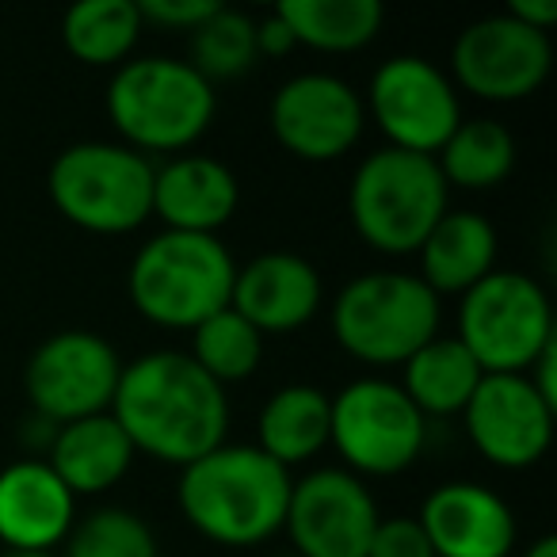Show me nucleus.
Wrapping results in <instances>:
<instances>
[{
    "label": "nucleus",
    "mask_w": 557,
    "mask_h": 557,
    "mask_svg": "<svg viewBox=\"0 0 557 557\" xmlns=\"http://www.w3.org/2000/svg\"><path fill=\"white\" fill-rule=\"evenodd\" d=\"M187 356L202 367L214 382H240L260 367L263 356V333L248 325L233 306L210 313L207 321L191 329V351Z\"/></svg>",
    "instance_id": "obj_28"
},
{
    "label": "nucleus",
    "mask_w": 557,
    "mask_h": 557,
    "mask_svg": "<svg viewBox=\"0 0 557 557\" xmlns=\"http://www.w3.org/2000/svg\"><path fill=\"white\" fill-rule=\"evenodd\" d=\"M0 557H62L58 549H4Z\"/></svg>",
    "instance_id": "obj_35"
},
{
    "label": "nucleus",
    "mask_w": 557,
    "mask_h": 557,
    "mask_svg": "<svg viewBox=\"0 0 557 557\" xmlns=\"http://www.w3.org/2000/svg\"><path fill=\"white\" fill-rule=\"evenodd\" d=\"M363 108L374 115L389 146L435 157L462 123V96L455 81L424 54H394L379 62Z\"/></svg>",
    "instance_id": "obj_11"
},
{
    "label": "nucleus",
    "mask_w": 557,
    "mask_h": 557,
    "mask_svg": "<svg viewBox=\"0 0 557 557\" xmlns=\"http://www.w3.org/2000/svg\"><path fill=\"white\" fill-rule=\"evenodd\" d=\"M240 184L225 161L210 153H172L153 169V214L164 230L214 233L237 214Z\"/></svg>",
    "instance_id": "obj_19"
},
{
    "label": "nucleus",
    "mask_w": 557,
    "mask_h": 557,
    "mask_svg": "<svg viewBox=\"0 0 557 557\" xmlns=\"http://www.w3.org/2000/svg\"><path fill=\"white\" fill-rule=\"evenodd\" d=\"M516 20H523L527 27H539V32L549 35V27L557 24V0H511L508 9Z\"/></svg>",
    "instance_id": "obj_33"
},
{
    "label": "nucleus",
    "mask_w": 557,
    "mask_h": 557,
    "mask_svg": "<svg viewBox=\"0 0 557 557\" xmlns=\"http://www.w3.org/2000/svg\"><path fill=\"white\" fill-rule=\"evenodd\" d=\"M187 65H191L199 77L214 81H233L245 77L256 62H260V50H256V20L245 9H230V4H218L199 27H191V42H187Z\"/></svg>",
    "instance_id": "obj_27"
},
{
    "label": "nucleus",
    "mask_w": 557,
    "mask_h": 557,
    "mask_svg": "<svg viewBox=\"0 0 557 557\" xmlns=\"http://www.w3.org/2000/svg\"><path fill=\"white\" fill-rule=\"evenodd\" d=\"M153 169L123 141H73L50 161L47 187L58 214L88 233H131L153 218Z\"/></svg>",
    "instance_id": "obj_7"
},
{
    "label": "nucleus",
    "mask_w": 557,
    "mask_h": 557,
    "mask_svg": "<svg viewBox=\"0 0 557 557\" xmlns=\"http://www.w3.org/2000/svg\"><path fill=\"white\" fill-rule=\"evenodd\" d=\"M111 417L134 450L187 466L225 443L230 397L187 351L157 348L123 363Z\"/></svg>",
    "instance_id": "obj_1"
},
{
    "label": "nucleus",
    "mask_w": 557,
    "mask_h": 557,
    "mask_svg": "<svg viewBox=\"0 0 557 557\" xmlns=\"http://www.w3.org/2000/svg\"><path fill=\"white\" fill-rule=\"evenodd\" d=\"M549 70H554L549 35L527 27L511 12H488L473 20L450 42V73H455L450 81L481 100H527L539 92Z\"/></svg>",
    "instance_id": "obj_12"
},
{
    "label": "nucleus",
    "mask_w": 557,
    "mask_h": 557,
    "mask_svg": "<svg viewBox=\"0 0 557 557\" xmlns=\"http://www.w3.org/2000/svg\"><path fill=\"white\" fill-rule=\"evenodd\" d=\"M290 470L256 443H222L180 466L176 500L199 534L222 546H256L283 531L290 500Z\"/></svg>",
    "instance_id": "obj_2"
},
{
    "label": "nucleus",
    "mask_w": 557,
    "mask_h": 557,
    "mask_svg": "<svg viewBox=\"0 0 557 557\" xmlns=\"http://www.w3.org/2000/svg\"><path fill=\"white\" fill-rule=\"evenodd\" d=\"M554 405L534 389L523 371L481 374L478 389L466 401L470 443L504 470H523L546 455L554 440Z\"/></svg>",
    "instance_id": "obj_15"
},
{
    "label": "nucleus",
    "mask_w": 557,
    "mask_h": 557,
    "mask_svg": "<svg viewBox=\"0 0 557 557\" xmlns=\"http://www.w3.org/2000/svg\"><path fill=\"white\" fill-rule=\"evenodd\" d=\"M62 557H161L157 534L131 508H96L70 527Z\"/></svg>",
    "instance_id": "obj_29"
},
{
    "label": "nucleus",
    "mask_w": 557,
    "mask_h": 557,
    "mask_svg": "<svg viewBox=\"0 0 557 557\" xmlns=\"http://www.w3.org/2000/svg\"><path fill=\"white\" fill-rule=\"evenodd\" d=\"M440 295L412 271H359L329 306L336 344L379 367L405 363L440 333Z\"/></svg>",
    "instance_id": "obj_6"
},
{
    "label": "nucleus",
    "mask_w": 557,
    "mask_h": 557,
    "mask_svg": "<svg viewBox=\"0 0 557 557\" xmlns=\"http://www.w3.org/2000/svg\"><path fill=\"white\" fill-rule=\"evenodd\" d=\"M329 443V394L310 382H290L268 394L256 417V447L278 466H298Z\"/></svg>",
    "instance_id": "obj_22"
},
{
    "label": "nucleus",
    "mask_w": 557,
    "mask_h": 557,
    "mask_svg": "<svg viewBox=\"0 0 557 557\" xmlns=\"http://www.w3.org/2000/svg\"><path fill=\"white\" fill-rule=\"evenodd\" d=\"M141 27L138 0H81L62 16V42L85 65H123Z\"/></svg>",
    "instance_id": "obj_26"
},
{
    "label": "nucleus",
    "mask_w": 557,
    "mask_h": 557,
    "mask_svg": "<svg viewBox=\"0 0 557 557\" xmlns=\"http://www.w3.org/2000/svg\"><path fill=\"white\" fill-rule=\"evenodd\" d=\"M458 341L485 374L527 371L557 341L554 306L539 278L516 268H493L462 295Z\"/></svg>",
    "instance_id": "obj_8"
},
{
    "label": "nucleus",
    "mask_w": 557,
    "mask_h": 557,
    "mask_svg": "<svg viewBox=\"0 0 557 557\" xmlns=\"http://www.w3.org/2000/svg\"><path fill=\"white\" fill-rule=\"evenodd\" d=\"M367 557H435L417 516H386L371 534Z\"/></svg>",
    "instance_id": "obj_30"
},
{
    "label": "nucleus",
    "mask_w": 557,
    "mask_h": 557,
    "mask_svg": "<svg viewBox=\"0 0 557 557\" xmlns=\"http://www.w3.org/2000/svg\"><path fill=\"white\" fill-rule=\"evenodd\" d=\"M103 103L123 146L138 153H180L207 134L218 92L184 58L146 54L111 73Z\"/></svg>",
    "instance_id": "obj_3"
},
{
    "label": "nucleus",
    "mask_w": 557,
    "mask_h": 557,
    "mask_svg": "<svg viewBox=\"0 0 557 557\" xmlns=\"http://www.w3.org/2000/svg\"><path fill=\"white\" fill-rule=\"evenodd\" d=\"M134 455L126 432L111 412L81 417L70 424H58V435L47 450V466L65 481L73 496H92L119 485L131 470Z\"/></svg>",
    "instance_id": "obj_20"
},
{
    "label": "nucleus",
    "mask_w": 557,
    "mask_h": 557,
    "mask_svg": "<svg viewBox=\"0 0 557 557\" xmlns=\"http://www.w3.org/2000/svg\"><path fill=\"white\" fill-rule=\"evenodd\" d=\"M275 557H298V554H275Z\"/></svg>",
    "instance_id": "obj_36"
},
{
    "label": "nucleus",
    "mask_w": 557,
    "mask_h": 557,
    "mask_svg": "<svg viewBox=\"0 0 557 557\" xmlns=\"http://www.w3.org/2000/svg\"><path fill=\"white\" fill-rule=\"evenodd\" d=\"M256 50L263 54H287V50H295V35H290V27L278 20V12L271 9L268 16L256 20Z\"/></svg>",
    "instance_id": "obj_32"
},
{
    "label": "nucleus",
    "mask_w": 557,
    "mask_h": 557,
    "mask_svg": "<svg viewBox=\"0 0 557 557\" xmlns=\"http://www.w3.org/2000/svg\"><path fill=\"white\" fill-rule=\"evenodd\" d=\"M496 225L478 210H447L420 240V271L435 295H466V290L496 268Z\"/></svg>",
    "instance_id": "obj_21"
},
{
    "label": "nucleus",
    "mask_w": 557,
    "mask_h": 557,
    "mask_svg": "<svg viewBox=\"0 0 557 557\" xmlns=\"http://www.w3.org/2000/svg\"><path fill=\"white\" fill-rule=\"evenodd\" d=\"M435 164H440L447 187L488 191V187L504 184L508 172L516 169V138L508 126L488 115L462 119L440 146Z\"/></svg>",
    "instance_id": "obj_25"
},
{
    "label": "nucleus",
    "mask_w": 557,
    "mask_h": 557,
    "mask_svg": "<svg viewBox=\"0 0 557 557\" xmlns=\"http://www.w3.org/2000/svg\"><path fill=\"white\" fill-rule=\"evenodd\" d=\"M523 557H557V539L554 534H539V539L527 546Z\"/></svg>",
    "instance_id": "obj_34"
},
{
    "label": "nucleus",
    "mask_w": 557,
    "mask_h": 557,
    "mask_svg": "<svg viewBox=\"0 0 557 557\" xmlns=\"http://www.w3.org/2000/svg\"><path fill=\"white\" fill-rule=\"evenodd\" d=\"M321 271L290 248H268L248 263H237L230 306L260 333L302 329L321 310Z\"/></svg>",
    "instance_id": "obj_17"
},
{
    "label": "nucleus",
    "mask_w": 557,
    "mask_h": 557,
    "mask_svg": "<svg viewBox=\"0 0 557 557\" xmlns=\"http://www.w3.org/2000/svg\"><path fill=\"white\" fill-rule=\"evenodd\" d=\"M329 443L341 450L344 470L389 478L420 458L428 417L409 401L401 382L363 374L329 394Z\"/></svg>",
    "instance_id": "obj_9"
},
{
    "label": "nucleus",
    "mask_w": 557,
    "mask_h": 557,
    "mask_svg": "<svg viewBox=\"0 0 557 557\" xmlns=\"http://www.w3.org/2000/svg\"><path fill=\"white\" fill-rule=\"evenodd\" d=\"M119 379H123V356L108 336L92 329H62L47 336L24 367L32 412L54 424L111 412Z\"/></svg>",
    "instance_id": "obj_10"
},
{
    "label": "nucleus",
    "mask_w": 557,
    "mask_h": 557,
    "mask_svg": "<svg viewBox=\"0 0 557 557\" xmlns=\"http://www.w3.org/2000/svg\"><path fill=\"white\" fill-rule=\"evenodd\" d=\"M401 367H405L401 389L424 417L462 412L466 401L473 397V389H478L481 374H485L458 336H443V333H435L428 344H420Z\"/></svg>",
    "instance_id": "obj_23"
},
{
    "label": "nucleus",
    "mask_w": 557,
    "mask_h": 557,
    "mask_svg": "<svg viewBox=\"0 0 557 557\" xmlns=\"http://www.w3.org/2000/svg\"><path fill=\"white\" fill-rule=\"evenodd\" d=\"M214 9L218 0H138L141 24H161L172 32H191Z\"/></svg>",
    "instance_id": "obj_31"
},
{
    "label": "nucleus",
    "mask_w": 557,
    "mask_h": 557,
    "mask_svg": "<svg viewBox=\"0 0 557 557\" xmlns=\"http://www.w3.org/2000/svg\"><path fill=\"white\" fill-rule=\"evenodd\" d=\"M435 557H508L516 549V511L481 481H443L417 511Z\"/></svg>",
    "instance_id": "obj_16"
},
{
    "label": "nucleus",
    "mask_w": 557,
    "mask_h": 557,
    "mask_svg": "<svg viewBox=\"0 0 557 557\" xmlns=\"http://www.w3.org/2000/svg\"><path fill=\"white\" fill-rule=\"evenodd\" d=\"M447 180L435 157L379 146L356 164L348 184V214L371 248L389 256L417 252L432 225L447 214Z\"/></svg>",
    "instance_id": "obj_5"
},
{
    "label": "nucleus",
    "mask_w": 557,
    "mask_h": 557,
    "mask_svg": "<svg viewBox=\"0 0 557 557\" xmlns=\"http://www.w3.org/2000/svg\"><path fill=\"white\" fill-rule=\"evenodd\" d=\"M77 523V496L47 458H16L0 470V542L4 549H58Z\"/></svg>",
    "instance_id": "obj_18"
},
{
    "label": "nucleus",
    "mask_w": 557,
    "mask_h": 557,
    "mask_svg": "<svg viewBox=\"0 0 557 557\" xmlns=\"http://www.w3.org/2000/svg\"><path fill=\"white\" fill-rule=\"evenodd\" d=\"M268 126L287 153L302 161H336L359 141L367 108L351 81L325 70H306L275 88Z\"/></svg>",
    "instance_id": "obj_14"
},
{
    "label": "nucleus",
    "mask_w": 557,
    "mask_h": 557,
    "mask_svg": "<svg viewBox=\"0 0 557 557\" xmlns=\"http://www.w3.org/2000/svg\"><path fill=\"white\" fill-rule=\"evenodd\" d=\"M379 519V500L359 473L318 466L290 481L283 527L298 557H367Z\"/></svg>",
    "instance_id": "obj_13"
},
{
    "label": "nucleus",
    "mask_w": 557,
    "mask_h": 557,
    "mask_svg": "<svg viewBox=\"0 0 557 557\" xmlns=\"http://www.w3.org/2000/svg\"><path fill=\"white\" fill-rule=\"evenodd\" d=\"M237 260L214 233L161 230L138 245L126 290L141 318L164 329H195L230 306Z\"/></svg>",
    "instance_id": "obj_4"
},
{
    "label": "nucleus",
    "mask_w": 557,
    "mask_h": 557,
    "mask_svg": "<svg viewBox=\"0 0 557 557\" xmlns=\"http://www.w3.org/2000/svg\"><path fill=\"white\" fill-rule=\"evenodd\" d=\"M275 12L295 35V47L302 42L325 54L367 47L386 20L379 0H278Z\"/></svg>",
    "instance_id": "obj_24"
}]
</instances>
